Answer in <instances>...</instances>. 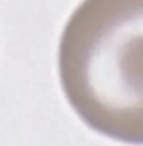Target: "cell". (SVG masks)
<instances>
[{"instance_id": "cell-1", "label": "cell", "mask_w": 143, "mask_h": 146, "mask_svg": "<svg viewBox=\"0 0 143 146\" xmlns=\"http://www.w3.org/2000/svg\"><path fill=\"white\" fill-rule=\"evenodd\" d=\"M58 67L85 125L143 145V0H84L63 31Z\"/></svg>"}]
</instances>
